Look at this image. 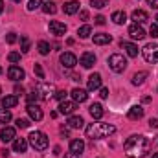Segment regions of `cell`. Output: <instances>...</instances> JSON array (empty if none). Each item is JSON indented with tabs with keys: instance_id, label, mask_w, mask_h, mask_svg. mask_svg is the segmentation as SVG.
Masks as SVG:
<instances>
[{
	"instance_id": "ee69618b",
	"label": "cell",
	"mask_w": 158,
	"mask_h": 158,
	"mask_svg": "<svg viewBox=\"0 0 158 158\" xmlns=\"http://www.w3.org/2000/svg\"><path fill=\"white\" fill-rule=\"evenodd\" d=\"M149 127H151V129H158V119L156 118H151V119H149Z\"/></svg>"
},
{
	"instance_id": "b9f144b4",
	"label": "cell",
	"mask_w": 158,
	"mask_h": 158,
	"mask_svg": "<svg viewBox=\"0 0 158 158\" xmlns=\"http://www.w3.org/2000/svg\"><path fill=\"white\" fill-rule=\"evenodd\" d=\"M33 70H35V74H37L40 79H44V70H42V66H40V64H35V68H33Z\"/></svg>"
},
{
	"instance_id": "7dc6e473",
	"label": "cell",
	"mask_w": 158,
	"mask_h": 158,
	"mask_svg": "<svg viewBox=\"0 0 158 158\" xmlns=\"http://www.w3.org/2000/svg\"><path fill=\"white\" fill-rule=\"evenodd\" d=\"M79 17H81V20H88V11H81Z\"/></svg>"
},
{
	"instance_id": "cb8c5ba5",
	"label": "cell",
	"mask_w": 158,
	"mask_h": 158,
	"mask_svg": "<svg viewBox=\"0 0 158 158\" xmlns=\"http://www.w3.org/2000/svg\"><path fill=\"white\" fill-rule=\"evenodd\" d=\"M63 9H64V13H66V15H76V13L79 11V2H77V0H70V2H66V4H64V7H63Z\"/></svg>"
},
{
	"instance_id": "681fc988",
	"label": "cell",
	"mask_w": 158,
	"mask_h": 158,
	"mask_svg": "<svg viewBox=\"0 0 158 158\" xmlns=\"http://www.w3.org/2000/svg\"><path fill=\"white\" fill-rule=\"evenodd\" d=\"M64 158H79V155H74V153H66Z\"/></svg>"
},
{
	"instance_id": "11a10c76",
	"label": "cell",
	"mask_w": 158,
	"mask_h": 158,
	"mask_svg": "<svg viewBox=\"0 0 158 158\" xmlns=\"http://www.w3.org/2000/svg\"><path fill=\"white\" fill-rule=\"evenodd\" d=\"M13 2H20V0H13Z\"/></svg>"
},
{
	"instance_id": "f5cc1de1",
	"label": "cell",
	"mask_w": 158,
	"mask_h": 158,
	"mask_svg": "<svg viewBox=\"0 0 158 158\" xmlns=\"http://www.w3.org/2000/svg\"><path fill=\"white\" fill-rule=\"evenodd\" d=\"M153 158H158V153H155V155H153Z\"/></svg>"
},
{
	"instance_id": "83f0119b",
	"label": "cell",
	"mask_w": 158,
	"mask_h": 158,
	"mask_svg": "<svg viewBox=\"0 0 158 158\" xmlns=\"http://www.w3.org/2000/svg\"><path fill=\"white\" fill-rule=\"evenodd\" d=\"M90 33H92V28L88 26V24H85V26H81L77 30V35L81 39H86V37H90Z\"/></svg>"
},
{
	"instance_id": "7402d4cb",
	"label": "cell",
	"mask_w": 158,
	"mask_h": 158,
	"mask_svg": "<svg viewBox=\"0 0 158 158\" xmlns=\"http://www.w3.org/2000/svg\"><path fill=\"white\" fill-rule=\"evenodd\" d=\"M66 123H68L70 129H83L85 127V119L81 118V116H70Z\"/></svg>"
},
{
	"instance_id": "f546056e",
	"label": "cell",
	"mask_w": 158,
	"mask_h": 158,
	"mask_svg": "<svg viewBox=\"0 0 158 158\" xmlns=\"http://www.w3.org/2000/svg\"><path fill=\"white\" fill-rule=\"evenodd\" d=\"M145 77H147V72H138V74H134L132 76V85H142L143 81H145Z\"/></svg>"
},
{
	"instance_id": "d6986e66",
	"label": "cell",
	"mask_w": 158,
	"mask_h": 158,
	"mask_svg": "<svg viewBox=\"0 0 158 158\" xmlns=\"http://www.w3.org/2000/svg\"><path fill=\"white\" fill-rule=\"evenodd\" d=\"M121 48L127 52V55H129V57H138V46H136V44L121 40Z\"/></svg>"
},
{
	"instance_id": "60d3db41",
	"label": "cell",
	"mask_w": 158,
	"mask_h": 158,
	"mask_svg": "<svg viewBox=\"0 0 158 158\" xmlns=\"http://www.w3.org/2000/svg\"><path fill=\"white\" fill-rule=\"evenodd\" d=\"M149 35L155 39V37H158V26L156 24H151V28H149Z\"/></svg>"
},
{
	"instance_id": "8992f818",
	"label": "cell",
	"mask_w": 158,
	"mask_h": 158,
	"mask_svg": "<svg viewBox=\"0 0 158 158\" xmlns=\"http://www.w3.org/2000/svg\"><path fill=\"white\" fill-rule=\"evenodd\" d=\"M37 90V94H39L40 99H50L52 96H53V85H50V83H40L39 86L35 88Z\"/></svg>"
},
{
	"instance_id": "44dd1931",
	"label": "cell",
	"mask_w": 158,
	"mask_h": 158,
	"mask_svg": "<svg viewBox=\"0 0 158 158\" xmlns=\"http://www.w3.org/2000/svg\"><path fill=\"white\" fill-rule=\"evenodd\" d=\"M83 151H85V142H83V140H72V142H70V153L81 155Z\"/></svg>"
},
{
	"instance_id": "8fae6325",
	"label": "cell",
	"mask_w": 158,
	"mask_h": 158,
	"mask_svg": "<svg viewBox=\"0 0 158 158\" xmlns=\"http://www.w3.org/2000/svg\"><path fill=\"white\" fill-rule=\"evenodd\" d=\"M129 35H131V39L132 40H140V39H143L145 37V31H143V28L140 26V24H131L129 26Z\"/></svg>"
},
{
	"instance_id": "ffe728a7",
	"label": "cell",
	"mask_w": 158,
	"mask_h": 158,
	"mask_svg": "<svg viewBox=\"0 0 158 158\" xmlns=\"http://www.w3.org/2000/svg\"><path fill=\"white\" fill-rule=\"evenodd\" d=\"M143 118V107L142 105H134L129 109V119H142Z\"/></svg>"
},
{
	"instance_id": "4316f807",
	"label": "cell",
	"mask_w": 158,
	"mask_h": 158,
	"mask_svg": "<svg viewBox=\"0 0 158 158\" xmlns=\"http://www.w3.org/2000/svg\"><path fill=\"white\" fill-rule=\"evenodd\" d=\"M110 19H112L116 24H123V22L127 20V15H125V11H114Z\"/></svg>"
},
{
	"instance_id": "e0dca14e",
	"label": "cell",
	"mask_w": 158,
	"mask_h": 158,
	"mask_svg": "<svg viewBox=\"0 0 158 158\" xmlns=\"http://www.w3.org/2000/svg\"><path fill=\"white\" fill-rule=\"evenodd\" d=\"M0 140H2L4 143L15 140V129H13V127H4V129L0 131Z\"/></svg>"
},
{
	"instance_id": "d4e9b609",
	"label": "cell",
	"mask_w": 158,
	"mask_h": 158,
	"mask_svg": "<svg viewBox=\"0 0 158 158\" xmlns=\"http://www.w3.org/2000/svg\"><path fill=\"white\" fill-rule=\"evenodd\" d=\"M110 40H112V37H110L109 33H96V35H94V44H98V46L109 44Z\"/></svg>"
},
{
	"instance_id": "7c38bea8",
	"label": "cell",
	"mask_w": 158,
	"mask_h": 158,
	"mask_svg": "<svg viewBox=\"0 0 158 158\" xmlns=\"http://www.w3.org/2000/svg\"><path fill=\"white\" fill-rule=\"evenodd\" d=\"M79 63H81L83 68H92V66L96 64V55H94L92 52H85V53L79 57Z\"/></svg>"
},
{
	"instance_id": "5bb4252c",
	"label": "cell",
	"mask_w": 158,
	"mask_h": 158,
	"mask_svg": "<svg viewBox=\"0 0 158 158\" xmlns=\"http://www.w3.org/2000/svg\"><path fill=\"white\" fill-rule=\"evenodd\" d=\"M131 19H132L136 24H143V22L149 20V15H147V11H143V9H134V11L131 13Z\"/></svg>"
},
{
	"instance_id": "603a6c76",
	"label": "cell",
	"mask_w": 158,
	"mask_h": 158,
	"mask_svg": "<svg viewBox=\"0 0 158 158\" xmlns=\"http://www.w3.org/2000/svg\"><path fill=\"white\" fill-rule=\"evenodd\" d=\"M88 110H90V116H92L94 119H99L101 116H103V112H105L103 107H101V103H92Z\"/></svg>"
},
{
	"instance_id": "484cf974",
	"label": "cell",
	"mask_w": 158,
	"mask_h": 158,
	"mask_svg": "<svg viewBox=\"0 0 158 158\" xmlns=\"http://www.w3.org/2000/svg\"><path fill=\"white\" fill-rule=\"evenodd\" d=\"M17 103H19L17 96H6V98H2V107L4 109H13V107H17Z\"/></svg>"
},
{
	"instance_id": "277c9868",
	"label": "cell",
	"mask_w": 158,
	"mask_h": 158,
	"mask_svg": "<svg viewBox=\"0 0 158 158\" xmlns=\"http://www.w3.org/2000/svg\"><path fill=\"white\" fill-rule=\"evenodd\" d=\"M109 66H110L112 72L121 74V72L127 68V59H125L123 55H119V53H114V55L109 57Z\"/></svg>"
},
{
	"instance_id": "bcb514c9",
	"label": "cell",
	"mask_w": 158,
	"mask_h": 158,
	"mask_svg": "<svg viewBox=\"0 0 158 158\" xmlns=\"http://www.w3.org/2000/svg\"><path fill=\"white\" fill-rule=\"evenodd\" d=\"M15 94H24V88H22V85H15Z\"/></svg>"
},
{
	"instance_id": "db71d44e",
	"label": "cell",
	"mask_w": 158,
	"mask_h": 158,
	"mask_svg": "<svg viewBox=\"0 0 158 158\" xmlns=\"http://www.w3.org/2000/svg\"><path fill=\"white\" fill-rule=\"evenodd\" d=\"M0 74H2V66H0Z\"/></svg>"
},
{
	"instance_id": "f35d334b",
	"label": "cell",
	"mask_w": 158,
	"mask_h": 158,
	"mask_svg": "<svg viewBox=\"0 0 158 158\" xmlns=\"http://www.w3.org/2000/svg\"><path fill=\"white\" fill-rule=\"evenodd\" d=\"M37 99H40L39 94H37V90H33V92L28 94V103H33V101H37Z\"/></svg>"
},
{
	"instance_id": "ac0fdd59",
	"label": "cell",
	"mask_w": 158,
	"mask_h": 158,
	"mask_svg": "<svg viewBox=\"0 0 158 158\" xmlns=\"http://www.w3.org/2000/svg\"><path fill=\"white\" fill-rule=\"evenodd\" d=\"M28 149V140L26 138H15L13 140V151L15 153H26Z\"/></svg>"
},
{
	"instance_id": "1f68e13d",
	"label": "cell",
	"mask_w": 158,
	"mask_h": 158,
	"mask_svg": "<svg viewBox=\"0 0 158 158\" xmlns=\"http://www.w3.org/2000/svg\"><path fill=\"white\" fill-rule=\"evenodd\" d=\"M7 121H11L9 109H0V123H7Z\"/></svg>"
},
{
	"instance_id": "c3c4849f",
	"label": "cell",
	"mask_w": 158,
	"mask_h": 158,
	"mask_svg": "<svg viewBox=\"0 0 158 158\" xmlns=\"http://www.w3.org/2000/svg\"><path fill=\"white\" fill-rule=\"evenodd\" d=\"M147 4H149L151 7H156L158 9V0H147Z\"/></svg>"
},
{
	"instance_id": "5b68a950",
	"label": "cell",
	"mask_w": 158,
	"mask_h": 158,
	"mask_svg": "<svg viewBox=\"0 0 158 158\" xmlns=\"http://www.w3.org/2000/svg\"><path fill=\"white\" fill-rule=\"evenodd\" d=\"M142 53H143V59L147 63H151V64H156L158 63V44H155V42L145 44L143 50H142Z\"/></svg>"
},
{
	"instance_id": "f907efd6",
	"label": "cell",
	"mask_w": 158,
	"mask_h": 158,
	"mask_svg": "<svg viewBox=\"0 0 158 158\" xmlns=\"http://www.w3.org/2000/svg\"><path fill=\"white\" fill-rule=\"evenodd\" d=\"M0 153H2V156H7V155H9V151H7V149H2Z\"/></svg>"
},
{
	"instance_id": "d590c367",
	"label": "cell",
	"mask_w": 158,
	"mask_h": 158,
	"mask_svg": "<svg viewBox=\"0 0 158 158\" xmlns=\"http://www.w3.org/2000/svg\"><path fill=\"white\" fill-rule=\"evenodd\" d=\"M66 96H68V92H66V90H57V92L53 94V98H55V99H59V101H64V99H66Z\"/></svg>"
},
{
	"instance_id": "e575fe53",
	"label": "cell",
	"mask_w": 158,
	"mask_h": 158,
	"mask_svg": "<svg viewBox=\"0 0 158 158\" xmlns=\"http://www.w3.org/2000/svg\"><path fill=\"white\" fill-rule=\"evenodd\" d=\"M17 127H19V129H28V127H30V119L19 118L17 119Z\"/></svg>"
},
{
	"instance_id": "f1b7e54d",
	"label": "cell",
	"mask_w": 158,
	"mask_h": 158,
	"mask_svg": "<svg viewBox=\"0 0 158 158\" xmlns=\"http://www.w3.org/2000/svg\"><path fill=\"white\" fill-rule=\"evenodd\" d=\"M42 11H44L46 15H53V13L57 11V7H55L53 2H44V4H42Z\"/></svg>"
},
{
	"instance_id": "f6af8a7d",
	"label": "cell",
	"mask_w": 158,
	"mask_h": 158,
	"mask_svg": "<svg viewBox=\"0 0 158 158\" xmlns=\"http://www.w3.org/2000/svg\"><path fill=\"white\" fill-rule=\"evenodd\" d=\"M99 96H101L103 99H107V98H109V88H101V90H99Z\"/></svg>"
},
{
	"instance_id": "9c48e42d",
	"label": "cell",
	"mask_w": 158,
	"mask_h": 158,
	"mask_svg": "<svg viewBox=\"0 0 158 158\" xmlns=\"http://www.w3.org/2000/svg\"><path fill=\"white\" fill-rule=\"evenodd\" d=\"M7 77L19 83V81H22V79L26 77V72H24L20 66H15V64H11V66L7 68Z\"/></svg>"
},
{
	"instance_id": "836d02e7",
	"label": "cell",
	"mask_w": 158,
	"mask_h": 158,
	"mask_svg": "<svg viewBox=\"0 0 158 158\" xmlns=\"http://www.w3.org/2000/svg\"><path fill=\"white\" fill-rule=\"evenodd\" d=\"M30 46H31V42L30 39L24 35V37H20V50H22V53H26V52H30Z\"/></svg>"
},
{
	"instance_id": "8d00e7d4",
	"label": "cell",
	"mask_w": 158,
	"mask_h": 158,
	"mask_svg": "<svg viewBox=\"0 0 158 158\" xmlns=\"http://www.w3.org/2000/svg\"><path fill=\"white\" fill-rule=\"evenodd\" d=\"M90 4H92L94 7H98V9H101V7H105V6L109 4V0H90Z\"/></svg>"
},
{
	"instance_id": "2e32d148",
	"label": "cell",
	"mask_w": 158,
	"mask_h": 158,
	"mask_svg": "<svg viewBox=\"0 0 158 158\" xmlns=\"http://www.w3.org/2000/svg\"><path fill=\"white\" fill-rule=\"evenodd\" d=\"M70 96H72V99H74L76 103H83V101H86V98H88V94H86L85 88H74V90L70 92Z\"/></svg>"
},
{
	"instance_id": "816d5d0a",
	"label": "cell",
	"mask_w": 158,
	"mask_h": 158,
	"mask_svg": "<svg viewBox=\"0 0 158 158\" xmlns=\"http://www.w3.org/2000/svg\"><path fill=\"white\" fill-rule=\"evenodd\" d=\"M2 11H4V2L0 0V13H2Z\"/></svg>"
},
{
	"instance_id": "ba28073f",
	"label": "cell",
	"mask_w": 158,
	"mask_h": 158,
	"mask_svg": "<svg viewBox=\"0 0 158 158\" xmlns=\"http://www.w3.org/2000/svg\"><path fill=\"white\" fill-rule=\"evenodd\" d=\"M59 61H61V64H63L64 68H74V66L77 64V57H76L72 52H64V53H61Z\"/></svg>"
},
{
	"instance_id": "52a82bcc",
	"label": "cell",
	"mask_w": 158,
	"mask_h": 158,
	"mask_svg": "<svg viewBox=\"0 0 158 158\" xmlns=\"http://www.w3.org/2000/svg\"><path fill=\"white\" fill-rule=\"evenodd\" d=\"M48 30H50V33L52 35H57V37H61V35H64L66 33V24L64 22H59V20H52L50 22V26H48Z\"/></svg>"
},
{
	"instance_id": "6da1fadb",
	"label": "cell",
	"mask_w": 158,
	"mask_h": 158,
	"mask_svg": "<svg viewBox=\"0 0 158 158\" xmlns=\"http://www.w3.org/2000/svg\"><path fill=\"white\" fill-rule=\"evenodd\" d=\"M123 149H125V155L129 158H143L151 149V140L145 138V136L134 134L125 142Z\"/></svg>"
},
{
	"instance_id": "ab89813d",
	"label": "cell",
	"mask_w": 158,
	"mask_h": 158,
	"mask_svg": "<svg viewBox=\"0 0 158 158\" xmlns=\"http://www.w3.org/2000/svg\"><path fill=\"white\" fill-rule=\"evenodd\" d=\"M6 40H7V44H15V42H17V33H13V31L7 33V35H6Z\"/></svg>"
},
{
	"instance_id": "74e56055",
	"label": "cell",
	"mask_w": 158,
	"mask_h": 158,
	"mask_svg": "<svg viewBox=\"0 0 158 158\" xmlns=\"http://www.w3.org/2000/svg\"><path fill=\"white\" fill-rule=\"evenodd\" d=\"M7 59H9V63H19V61H20V53H19V52H11V53L7 55Z\"/></svg>"
},
{
	"instance_id": "4fadbf2b",
	"label": "cell",
	"mask_w": 158,
	"mask_h": 158,
	"mask_svg": "<svg viewBox=\"0 0 158 158\" xmlns=\"http://www.w3.org/2000/svg\"><path fill=\"white\" fill-rule=\"evenodd\" d=\"M26 110H28L30 118L35 119V121H40V119H42V116H44V114H42V110H40V107L37 105V103H35V105H33V103H28Z\"/></svg>"
},
{
	"instance_id": "d6a6232c",
	"label": "cell",
	"mask_w": 158,
	"mask_h": 158,
	"mask_svg": "<svg viewBox=\"0 0 158 158\" xmlns=\"http://www.w3.org/2000/svg\"><path fill=\"white\" fill-rule=\"evenodd\" d=\"M42 4H44V0H30V2H28V11L39 9V7H42Z\"/></svg>"
},
{
	"instance_id": "7bdbcfd3",
	"label": "cell",
	"mask_w": 158,
	"mask_h": 158,
	"mask_svg": "<svg viewBox=\"0 0 158 158\" xmlns=\"http://www.w3.org/2000/svg\"><path fill=\"white\" fill-rule=\"evenodd\" d=\"M94 22H96L98 26H103V24H105V17H103V15H98V17L94 19Z\"/></svg>"
},
{
	"instance_id": "7a4b0ae2",
	"label": "cell",
	"mask_w": 158,
	"mask_h": 158,
	"mask_svg": "<svg viewBox=\"0 0 158 158\" xmlns=\"http://www.w3.org/2000/svg\"><path fill=\"white\" fill-rule=\"evenodd\" d=\"M116 132V127L112 123H90L86 127V138H92V140H101V138H107L110 134Z\"/></svg>"
},
{
	"instance_id": "30bf717a",
	"label": "cell",
	"mask_w": 158,
	"mask_h": 158,
	"mask_svg": "<svg viewBox=\"0 0 158 158\" xmlns=\"http://www.w3.org/2000/svg\"><path fill=\"white\" fill-rule=\"evenodd\" d=\"M77 109V105H76V101H61V105H59V114H63V116H70V114H74V110Z\"/></svg>"
},
{
	"instance_id": "6f0895ef",
	"label": "cell",
	"mask_w": 158,
	"mask_h": 158,
	"mask_svg": "<svg viewBox=\"0 0 158 158\" xmlns=\"http://www.w3.org/2000/svg\"><path fill=\"white\" fill-rule=\"evenodd\" d=\"M156 20H158V15H156Z\"/></svg>"
},
{
	"instance_id": "9a60e30c",
	"label": "cell",
	"mask_w": 158,
	"mask_h": 158,
	"mask_svg": "<svg viewBox=\"0 0 158 158\" xmlns=\"http://www.w3.org/2000/svg\"><path fill=\"white\" fill-rule=\"evenodd\" d=\"M86 88L88 90H98V88H101V76L99 74H92L88 81H86Z\"/></svg>"
},
{
	"instance_id": "3957f363",
	"label": "cell",
	"mask_w": 158,
	"mask_h": 158,
	"mask_svg": "<svg viewBox=\"0 0 158 158\" xmlns=\"http://www.w3.org/2000/svg\"><path fill=\"white\" fill-rule=\"evenodd\" d=\"M28 142L31 143V147H33L35 151H46V149H48V136H46L44 132H40V131L31 132V134L28 136Z\"/></svg>"
},
{
	"instance_id": "4dcf8cb0",
	"label": "cell",
	"mask_w": 158,
	"mask_h": 158,
	"mask_svg": "<svg viewBox=\"0 0 158 158\" xmlns=\"http://www.w3.org/2000/svg\"><path fill=\"white\" fill-rule=\"evenodd\" d=\"M37 48H39L40 55H48V53H50V44H48L46 40H40L39 44H37Z\"/></svg>"
},
{
	"instance_id": "9f6ffc18",
	"label": "cell",
	"mask_w": 158,
	"mask_h": 158,
	"mask_svg": "<svg viewBox=\"0 0 158 158\" xmlns=\"http://www.w3.org/2000/svg\"><path fill=\"white\" fill-rule=\"evenodd\" d=\"M0 94H2V88H0Z\"/></svg>"
}]
</instances>
